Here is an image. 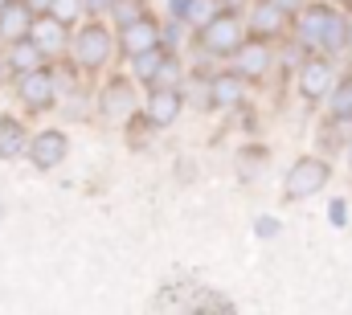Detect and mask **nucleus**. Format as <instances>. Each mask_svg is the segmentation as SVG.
I'll use <instances>...</instances> for the list:
<instances>
[{"label": "nucleus", "mask_w": 352, "mask_h": 315, "mask_svg": "<svg viewBox=\"0 0 352 315\" xmlns=\"http://www.w3.org/2000/svg\"><path fill=\"white\" fill-rule=\"evenodd\" d=\"M299 41H307V45H324L328 54H336V50H344L349 29H344V21H340L332 8L316 4V8H307V12L299 17Z\"/></svg>", "instance_id": "nucleus-1"}, {"label": "nucleus", "mask_w": 352, "mask_h": 315, "mask_svg": "<svg viewBox=\"0 0 352 315\" xmlns=\"http://www.w3.org/2000/svg\"><path fill=\"white\" fill-rule=\"evenodd\" d=\"M176 12H180L192 29H205L213 17H221V0H176Z\"/></svg>", "instance_id": "nucleus-13"}, {"label": "nucleus", "mask_w": 352, "mask_h": 315, "mask_svg": "<svg viewBox=\"0 0 352 315\" xmlns=\"http://www.w3.org/2000/svg\"><path fill=\"white\" fill-rule=\"evenodd\" d=\"M25 4H29V8H33V12H45V8H50V4H54V0H25Z\"/></svg>", "instance_id": "nucleus-26"}, {"label": "nucleus", "mask_w": 352, "mask_h": 315, "mask_svg": "<svg viewBox=\"0 0 352 315\" xmlns=\"http://www.w3.org/2000/svg\"><path fill=\"white\" fill-rule=\"evenodd\" d=\"M29 156H33L37 168H54V164H62V156H66V135H62V131H41V135L33 140Z\"/></svg>", "instance_id": "nucleus-7"}, {"label": "nucleus", "mask_w": 352, "mask_h": 315, "mask_svg": "<svg viewBox=\"0 0 352 315\" xmlns=\"http://www.w3.org/2000/svg\"><path fill=\"white\" fill-rule=\"evenodd\" d=\"M21 148H25V127L4 115V119H0V160H12Z\"/></svg>", "instance_id": "nucleus-17"}, {"label": "nucleus", "mask_w": 352, "mask_h": 315, "mask_svg": "<svg viewBox=\"0 0 352 315\" xmlns=\"http://www.w3.org/2000/svg\"><path fill=\"white\" fill-rule=\"evenodd\" d=\"M266 66H270V50H266L263 41L238 45V74H242V78H263Z\"/></svg>", "instance_id": "nucleus-12"}, {"label": "nucleus", "mask_w": 352, "mask_h": 315, "mask_svg": "<svg viewBox=\"0 0 352 315\" xmlns=\"http://www.w3.org/2000/svg\"><path fill=\"white\" fill-rule=\"evenodd\" d=\"M160 62H164V58H160L156 50H144V54H135V74H140L144 82H152L156 70H160Z\"/></svg>", "instance_id": "nucleus-21"}, {"label": "nucleus", "mask_w": 352, "mask_h": 315, "mask_svg": "<svg viewBox=\"0 0 352 315\" xmlns=\"http://www.w3.org/2000/svg\"><path fill=\"white\" fill-rule=\"evenodd\" d=\"M274 4H278L283 12H291V8H303V0H274Z\"/></svg>", "instance_id": "nucleus-25"}, {"label": "nucleus", "mask_w": 352, "mask_h": 315, "mask_svg": "<svg viewBox=\"0 0 352 315\" xmlns=\"http://www.w3.org/2000/svg\"><path fill=\"white\" fill-rule=\"evenodd\" d=\"M115 0H87V8H94V12H102V8H111Z\"/></svg>", "instance_id": "nucleus-27"}, {"label": "nucleus", "mask_w": 352, "mask_h": 315, "mask_svg": "<svg viewBox=\"0 0 352 315\" xmlns=\"http://www.w3.org/2000/svg\"><path fill=\"white\" fill-rule=\"evenodd\" d=\"M0 82H4V62H0Z\"/></svg>", "instance_id": "nucleus-29"}, {"label": "nucleus", "mask_w": 352, "mask_h": 315, "mask_svg": "<svg viewBox=\"0 0 352 315\" xmlns=\"http://www.w3.org/2000/svg\"><path fill=\"white\" fill-rule=\"evenodd\" d=\"M209 94L217 107H238L242 102V74H230V78H213L209 82Z\"/></svg>", "instance_id": "nucleus-16"}, {"label": "nucleus", "mask_w": 352, "mask_h": 315, "mask_svg": "<svg viewBox=\"0 0 352 315\" xmlns=\"http://www.w3.org/2000/svg\"><path fill=\"white\" fill-rule=\"evenodd\" d=\"M201 41L213 54H238V45H242V21L238 17H213L201 29Z\"/></svg>", "instance_id": "nucleus-2"}, {"label": "nucleus", "mask_w": 352, "mask_h": 315, "mask_svg": "<svg viewBox=\"0 0 352 315\" xmlns=\"http://www.w3.org/2000/svg\"><path fill=\"white\" fill-rule=\"evenodd\" d=\"M332 115L336 119H352V78H344L340 90L332 94Z\"/></svg>", "instance_id": "nucleus-20"}, {"label": "nucleus", "mask_w": 352, "mask_h": 315, "mask_svg": "<svg viewBox=\"0 0 352 315\" xmlns=\"http://www.w3.org/2000/svg\"><path fill=\"white\" fill-rule=\"evenodd\" d=\"M111 12H115V21L127 29V25L144 21V0H115V4H111Z\"/></svg>", "instance_id": "nucleus-19"}, {"label": "nucleus", "mask_w": 352, "mask_h": 315, "mask_svg": "<svg viewBox=\"0 0 352 315\" xmlns=\"http://www.w3.org/2000/svg\"><path fill=\"white\" fill-rule=\"evenodd\" d=\"M332 221L344 226V205H340V201H332Z\"/></svg>", "instance_id": "nucleus-24"}, {"label": "nucleus", "mask_w": 352, "mask_h": 315, "mask_svg": "<svg viewBox=\"0 0 352 315\" xmlns=\"http://www.w3.org/2000/svg\"><path fill=\"white\" fill-rule=\"evenodd\" d=\"M299 90H303L307 98H324V94L332 90V66H328L324 58H311V62L303 66V74H299Z\"/></svg>", "instance_id": "nucleus-8"}, {"label": "nucleus", "mask_w": 352, "mask_h": 315, "mask_svg": "<svg viewBox=\"0 0 352 315\" xmlns=\"http://www.w3.org/2000/svg\"><path fill=\"white\" fill-rule=\"evenodd\" d=\"M349 164H352V148H349Z\"/></svg>", "instance_id": "nucleus-31"}, {"label": "nucleus", "mask_w": 352, "mask_h": 315, "mask_svg": "<svg viewBox=\"0 0 352 315\" xmlns=\"http://www.w3.org/2000/svg\"><path fill=\"white\" fill-rule=\"evenodd\" d=\"M29 29H33V8H29V4H21V0H8V4H4V12H0V37L21 41Z\"/></svg>", "instance_id": "nucleus-6"}, {"label": "nucleus", "mask_w": 352, "mask_h": 315, "mask_svg": "<svg viewBox=\"0 0 352 315\" xmlns=\"http://www.w3.org/2000/svg\"><path fill=\"white\" fill-rule=\"evenodd\" d=\"M283 17H287V12H283L274 0H263V4L254 8V29H258V33H278V29H283Z\"/></svg>", "instance_id": "nucleus-18"}, {"label": "nucleus", "mask_w": 352, "mask_h": 315, "mask_svg": "<svg viewBox=\"0 0 352 315\" xmlns=\"http://www.w3.org/2000/svg\"><path fill=\"white\" fill-rule=\"evenodd\" d=\"M156 45H160V25H152L148 17L123 29V50H127L131 58H135V54H144V50H156Z\"/></svg>", "instance_id": "nucleus-11"}, {"label": "nucleus", "mask_w": 352, "mask_h": 315, "mask_svg": "<svg viewBox=\"0 0 352 315\" xmlns=\"http://www.w3.org/2000/svg\"><path fill=\"white\" fill-rule=\"evenodd\" d=\"M176 78H180L176 62H173V58H164V62H160V70H156V78H152V86H176Z\"/></svg>", "instance_id": "nucleus-23"}, {"label": "nucleus", "mask_w": 352, "mask_h": 315, "mask_svg": "<svg viewBox=\"0 0 352 315\" xmlns=\"http://www.w3.org/2000/svg\"><path fill=\"white\" fill-rule=\"evenodd\" d=\"M74 58L94 70V66H102V62H111V33L107 29H98V25H90L78 33V45H74Z\"/></svg>", "instance_id": "nucleus-4"}, {"label": "nucleus", "mask_w": 352, "mask_h": 315, "mask_svg": "<svg viewBox=\"0 0 352 315\" xmlns=\"http://www.w3.org/2000/svg\"><path fill=\"white\" fill-rule=\"evenodd\" d=\"M102 115L107 119H127L131 115V86L127 82H111L102 90Z\"/></svg>", "instance_id": "nucleus-14"}, {"label": "nucleus", "mask_w": 352, "mask_h": 315, "mask_svg": "<svg viewBox=\"0 0 352 315\" xmlns=\"http://www.w3.org/2000/svg\"><path fill=\"white\" fill-rule=\"evenodd\" d=\"M29 37H33L45 54H62V45H66V21H58V17H41V21H33Z\"/></svg>", "instance_id": "nucleus-10"}, {"label": "nucleus", "mask_w": 352, "mask_h": 315, "mask_svg": "<svg viewBox=\"0 0 352 315\" xmlns=\"http://www.w3.org/2000/svg\"><path fill=\"white\" fill-rule=\"evenodd\" d=\"M41 58H45V50L37 45V41H16V50H12V58H8V66L12 70H21V74H29V70H37L41 66Z\"/></svg>", "instance_id": "nucleus-15"}, {"label": "nucleus", "mask_w": 352, "mask_h": 315, "mask_svg": "<svg viewBox=\"0 0 352 315\" xmlns=\"http://www.w3.org/2000/svg\"><path fill=\"white\" fill-rule=\"evenodd\" d=\"M230 4H242V0H230Z\"/></svg>", "instance_id": "nucleus-32"}, {"label": "nucleus", "mask_w": 352, "mask_h": 315, "mask_svg": "<svg viewBox=\"0 0 352 315\" xmlns=\"http://www.w3.org/2000/svg\"><path fill=\"white\" fill-rule=\"evenodd\" d=\"M82 4H87V0H54V4H50V12H54L58 21H66V25H70V21L82 12Z\"/></svg>", "instance_id": "nucleus-22"}, {"label": "nucleus", "mask_w": 352, "mask_h": 315, "mask_svg": "<svg viewBox=\"0 0 352 315\" xmlns=\"http://www.w3.org/2000/svg\"><path fill=\"white\" fill-rule=\"evenodd\" d=\"M50 98H54V74L50 70H29V74H21V102L25 107H33V111H41V107H50Z\"/></svg>", "instance_id": "nucleus-5"}, {"label": "nucleus", "mask_w": 352, "mask_h": 315, "mask_svg": "<svg viewBox=\"0 0 352 315\" xmlns=\"http://www.w3.org/2000/svg\"><path fill=\"white\" fill-rule=\"evenodd\" d=\"M4 4H8V0H0V12H4Z\"/></svg>", "instance_id": "nucleus-30"}, {"label": "nucleus", "mask_w": 352, "mask_h": 315, "mask_svg": "<svg viewBox=\"0 0 352 315\" xmlns=\"http://www.w3.org/2000/svg\"><path fill=\"white\" fill-rule=\"evenodd\" d=\"M148 115H152V123H156V127L176 123V115H180V94H176V86H156V90H152Z\"/></svg>", "instance_id": "nucleus-9"}, {"label": "nucleus", "mask_w": 352, "mask_h": 315, "mask_svg": "<svg viewBox=\"0 0 352 315\" xmlns=\"http://www.w3.org/2000/svg\"><path fill=\"white\" fill-rule=\"evenodd\" d=\"M328 184V164L324 160H299L291 172H287V193L291 197H311Z\"/></svg>", "instance_id": "nucleus-3"}, {"label": "nucleus", "mask_w": 352, "mask_h": 315, "mask_svg": "<svg viewBox=\"0 0 352 315\" xmlns=\"http://www.w3.org/2000/svg\"><path fill=\"white\" fill-rule=\"evenodd\" d=\"M274 230H278V226H274L270 217H263V221H258V234H274Z\"/></svg>", "instance_id": "nucleus-28"}]
</instances>
